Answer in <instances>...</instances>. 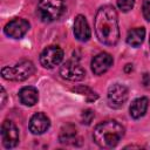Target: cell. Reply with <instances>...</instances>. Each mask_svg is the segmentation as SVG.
Returning a JSON list of instances; mask_svg holds the SVG:
<instances>
[{"instance_id": "1", "label": "cell", "mask_w": 150, "mask_h": 150, "mask_svg": "<svg viewBox=\"0 0 150 150\" xmlns=\"http://www.w3.org/2000/svg\"><path fill=\"white\" fill-rule=\"evenodd\" d=\"M95 33L98 41L107 46H115L120 40L118 16L116 9L110 5L100 7L94 20Z\"/></svg>"}, {"instance_id": "2", "label": "cell", "mask_w": 150, "mask_h": 150, "mask_svg": "<svg viewBox=\"0 0 150 150\" xmlns=\"http://www.w3.org/2000/svg\"><path fill=\"white\" fill-rule=\"evenodd\" d=\"M124 136V127L115 121V120H108L104 122H101L97 124L93 132L94 142L100 146L104 149H110L116 146Z\"/></svg>"}, {"instance_id": "3", "label": "cell", "mask_w": 150, "mask_h": 150, "mask_svg": "<svg viewBox=\"0 0 150 150\" xmlns=\"http://www.w3.org/2000/svg\"><path fill=\"white\" fill-rule=\"evenodd\" d=\"M64 11V0H39L36 13L43 22H52L60 19Z\"/></svg>"}, {"instance_id": "4", "label": "cell", "mask_w": 150, "mask_h": 150, "mask_svg": "<svg viewBox=\"0 0 150 150\" xmlns=\"http://www.w3.org/2000/svg\"><path fill=\"white\" fill-rule=\"evenodd\" d=\"M35 71V66L32 61L25 60L16 63L14 67H4L1 69V76L5 80L21 82L30 77Z\"/></svg>"}, {"instance_id": "5", "label": "cell", "mask_w": 150, "mask_h": 150, "mask_svg": "<svg viewBox=\"0 0 150 150\" xmlns=\"http://www.w3.org/2000/svg\"><path fill=\"white\" fill-rule=\"evenodd\" d=\"M63 59V50L59 46H48L40 54V63L42 67L52 69L61 63Z\"/></svg>"}, {"instance_id": "6", "label": "cell", "mask_w": 150, "mask_h": 150, "mask_svg": "<svg viewBox=\"0 0 150 150\" xmlns=\"http://www.w3.org/2000/svg\"><path fill=\"white\" fill-rule=\"evenodd\" d=\"M129 96L128 88L121 83H115L109 87L108 89V103L111 108L118 109L123 107V104L127 102Z\"/></svg>"}, {"instance_id": "7", "label": "cell", "mask_w": 150, "mask_h": 150, "mask_svg": "<svg viewBox=\"0 0 150 150\" xmlns=\"http://www.w3.org/2000/svg\"><path fill=\"white\" fill-rule=\"evenodd\" d=\"M1 138L2 145L6 149H12L19 143V130L12 121H4L1 125Z\"/></svg>"}, {"instance_id": "8", "label": "cell", "mask_w": 150, "mask_h": 150, "mask_svg": "<svg viewBox=\"0 0 150 150\" xmlns=\"http://www.w3.org/2000/svg\"><path fill=\"white\" fill-rule=\"evenodd\" d=\"M60 75L62 79L68 81H80L84 77L86 71L77 61L69 60L61 66Z\"/></svg>"}, {"instance_id": "9", "label": "cell", "mask_w": 150, "mask_h": 150, "mask_svg": "<svg viewBox=\"0 0 150 150\" xmlns=\"http://www.w3.org/2000/svg\"><path fill=\"white\" fill-rule=\"evenodd\" d=\"M29 22L22 18H15L6 23L4 32L7 36L13 39H21L29 29Z\"/></svg>"}, {"instance_id": "10", "label": "cell", "mask_w": 150, "mask_h": 150, "mask_svg": "<svg viewBox=\"0 0 150 150\" xmlns=\"http://www.w3.org/2000/svg\"><path fill=\"white\" fill-rule=\"evenodd\" d=\"M112 56L109 53L102 52L94 56L91 60V70L95 75H102L112 66Z\"/></svg>"}, {"instance_id": "11", "label": "cell", "mask_w": 150, "mask_h": 150, "mask_svg": "<svg viewBox=\"0 0 150 150\" xmlns=\"http://www.w3.org/2000/svg\"><path fill=\"white\" fill-rule=\"evenodd\" d=\"M50 121L48 116L43 112H36L30 117L29 121V130L34 135H41L49 129Z\"/></svg>"}, {"instance_id": "12", "label": "cell", "mask_w": 150, "mask_h": 150, "mask_svg": "<svg viewBox=\"0 0 150 150\" xmlns=\"http://www.w3.org/2000/svg\"><path fill=\"white\" fill-rule=\"evenodd\" d=\"M74 35L79 41H88L91 36V32L87 19L83 15H77L74 20Z\"/></svg>"}, {"instance_id": "13", "label": "cell", "mask_w": 150, "mask_h": 150, "mask_svg": "<svg viewBox=\"0 0 150 150\" xmlns=\"http://www.w3.org/2000/svg\"><path fill=\"white\" fill-rule=\"evenodd\" d=\"M19 98L22 104L32 107V105L36 104L39 101V91L36 88L30 87V86L23 87L19 91Z\"/></svg>"}, {"instance_id": "14", "label": "cell", "mask_w": 150, "mask_h": 150, "mask_svg": "<svg viewBox=\"0 0 150 150\" xmlns=\"http://www.w3.org/2000/svg\"><path fill=\"white\" fill-rule=\"evenodd\" d=\"M148 105H149V100L146 97H138L134 100L129 108L130 116L132 118H141L146 112Z\"/></svg>"}, {"instance_id": "15", "label": "cell", "mask_w": 150, "mask_h": 150, "mask_svg": "<svg viewBox=\"0 0 150 150\" xmlns=\"http://www.w3.org/2000/svg\"><path fill=\"white\" fill-rule=\"evenodd\" d=\"M145 38V29L144 27H136L128 32L127 35V43L131 47H138L143 43Z\"/></svg>"}, {"instance_id": "16", "label": "cell", "mask_w": 150, "mask_h": 150, "mask_svg": "<svg viewBox=\"0 0 150 150\" xmlns=\"http://www.w3.org/2000/svg\"><path fill=\"white\" fill-rule=\"evenodd\" d=\"M59 141L62 144H75V142L77 141V132H76V128L71 124H67L64 125L59 135Z\"/></svg>"}, {"instance_id": "17", "label": "cell", "mask_w": 150, "mask_h": 150, "mask_svg": "<svg viewBox=\"0 0 150 150\" xmlns=\"http://www.w3.org/2000/svg\"><path fill=\"white\" fill-rule=\"evenodd\" d=\"M73 91H76V93H79V94H81V95H86L88 102L95 101V100H97V97H98L95 91H93L91 89H89V88H87V87H83V86L73 88Z\"/></svg>"}, {"instance_id": "18", "label": "cell", "mask_w": 150, "mask_h": 150, "mask_svg": "<svg viewBox=\"0 0 150 150\" xmlns=\"http://www.w3.org/2000/svg\"><path fill=\"white\" fill-rule=\"evenodd\" d=\"M117 6L122 12L127 13L134 8L135 0H117Z\"/></svg>"}, {"instance_id": "19", "label": "cell", "mask_w": 150, "mask_h": 150, "mask_svg": "<svg viewBox=\"0 0 150 150\" xmlns=\"http://www.w3.org/2000/svg\"><path fill=\"white\" fill-rule=\"evenodd\" d=\"M94 117H95L94 111H93V110H90V109H86V110H83V111H82L81 121H82V123H83V124L89 125V124L93 122Z\"/></svg>"}, {"instance_id": "20", "label": "cell", "mask_w": 150, "mask_h": 150, "mask_svg": "<svg viewBox=\"0 0 150 150\" xmlns=\"http://www.w3.org/2000/svg\"><path fill=\"white\" fill-rule=\"evenodd\" d=\"M142 12H143L144 19L146 21H150V0H144L142 6Z\"/></svg>"}, {"instance_id": "21", "label": "cell", "mask_w": 150, "mask_h": 150, "mask_svg": "<svg viewBox=\"0 0 150 150\" xmlns=\"http://www.w3.org/2000/svg\"><path fill=\"white\" fill-rule=\"evenodd\" d=\"M143 84L145 88H150V74L145 73L143 75Z\"/></svg>"}, {"instance_id": "22", "label": "cell", "mask_w": 150, "mask_h": 150, "mask_svg": "<svg viewBox=\"0 0 150 150\" xmlns=\"http://www.w3.org/2000/svg\"><path fill=\"white\" fill-rule=\"evenodd\" d=\"M5 102H6V91L5 88L1 87V108L5 105Z\"/></svg>"}, {"instance_id": "23", "label": "cell", "mask_w": 150, "mask_h": 150, "mask_svg": "<svg viewBox=\"0 0 150 150\" xmlns=\"http://www.w3.org/2000/svg\"><path fill=\"white\" fill-rule=\"evenodd\" d=\"M124 71H125V73H131V71H132V64H130V63L125 64V67H124Z\"/></svg>"}, {"instance_id": "24", "label": "cell", "mask_w": 150, "mask_h": 150, "mask_svg": "<svg viewBox=\"0 0 150 150\" xmlns=\"http://www.w3.org/2000/svg\"><path fill=\"white\" fill-rule=\"evenodd\" d=\"M149 45H150V39H149Z\"/></svg>"}]
</instances>
